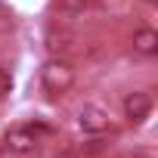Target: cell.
<instances>
[{
	"mask_svg": "<svg viewBox=\"0 0 158 158\" xmlns=\"http://www.w3.org/2000/svg\"><path fill=\"white\" fill-rule=\"evenodd\" d=\"M133 158H155V152H136Z\"/></svg>",
	"mask_w": 158,
	"mask_h": 158,
	"instance_id": "cell-9",
	"label": "cell"
},
{
	"mask_svg": "<svg viewBox=\"0 0 158 158\" xmlns=\"http://www.w3.org/2000/svg\"><path fill=\"white\" fill-rule=\"evenodd\" d=\"M10 90H13V74H10V68H0V99Z\"/></svg>",
	"mask_w": 158,
	"mask_h": 158,
	"instance_id": "cell-8",
	"label": "cell"
},
{
	"mask_svg": "<svg viewBox=\"0 0 158 158\" xmlns=\"http://www.w3.org/2000/svg\"><path fill=\"white\" fill-rule=\"evenodd\" d=\"M87 6H90V0H56L59 13H84Z\"/></svg>",
	"mask_w": 158,
	"mask_h": 158,
	"instance_id": "cell-7",
	"label": "cell"
},
{
	"mask_svg": "<svg viewBox=\"0 0 158 158\" xmlns=\"http://www.w3.org/2000/svg\"><path fill=\"white\" fill-rule=\"evenodd\" d=\"M37 143H40V136L34 133V127H10L3 133V149L13 155H31V152H37Z\"/></svg>",
	"mask_w": 158,
	"mask_h": 158,
	"instance_id": "cell-2",
	"label": "cell"
},
{
	"mask_svg": "<svg viewBox=\"0 0 158 158\" xmlns=\"http://www.w3.org/2000/svg\"><path fill=\"white\" fill-rule=\"evenodd\" d=\"M77 127L84 133H106L109 130V112L99 106H84L77 112Z\"/></svg>",
	"mask_w": 158,
	"mask_h": 158,
	"instance_id": "cell-4",
	"label": "cell"
},
{
	"mask_svg": "<svg viewBox=\"0 0 158 158\" xmlns=\"http://www.w3.org/2000/svg\"><path fill=\"white\" fill-rule=\"evenodd\" d=\"M121 112H124V118H127L130 124H143V121L152 115V96L143 93V90H133V93L124 96Z\"/></svg>",
	"mask_w": 158,
	"mask_h": 158,
	"instance_id": "cell-3",
	"label": "cell"
},
{
	"mask_svg": "<svg viewBox=\"0 0 158 158\" xmlns=\"http://www.w3.org/2000/svg\"><path fill=\"white\" fill-rule=\"evenodd\" d=\"M40 84H44V90L53 93V96L71 90V84H74V68H71V62L62 59V56L47 59L44 68H40Z\"/></svg>",
	"mask_w": 158,
	"mask_h": 158,
	"instance_id": "cell-1",
	"label": "cell"
},
{
	"mask_svg": "<svg viewBox=\"0 0 158 158\" xmlns=\"http://www.w3.org/2000/svg\"><path fill=\"white\" fill-rule=\"evenodd\" d=\"M0 158H6V152H3V149H0Z\"/></svg>",
	"mask_w": 158,
	"mask_h": 158,
	"instance_id": "cell-11",
	"label": "cell"
},
{
	"mask_svg": "<svg viewBox=\"0 0 158 158\" xmlns=\"http://www.w3.org/2000/svg\"><path fill=\"white\" fill-rule=\"evenodd\" d=\"M53 158H74V155H71V152H56Z\"/></svg>",
	"mask_w": 158,
	"mask_h": 158,
	"instance_id": "cell-10",
	"label": "cell"
},
{
	"mask_svg": "<svg viewBox=\"0 0 158 158\" xmlns=\"http://www.w3.org/2000/svg\"><path fill=\"white\" fill-rule=\"evenodd\" d=\"M47 50H50V53H65V50H71V37L50 31V34H47Z\"/></svg>",
	"mask_w": 158,
	"mask_h": 158,
	"instance_id": "cell-6",
	"label": "cell"
},
{
	"mask_svg": "<svg viewBox=\"0 0 158 158\" xmlns=\"http://www.w3.org/2000/svg\"><path fill=\"white\" fill-rule=\"evenodd\" d=\"M146 3H155V0H146Z\"/></svg>",
	"mask_w": 158,
	"mask_h": 158,
	"instance_id": "cell-12",
	"label": "cell"
},
{
	"mask_svg": "<svg viewBox=\"0 0 158 158\" xmlns=\"http://www.w3.org/2000/svg\"><path fill=\"white\" fill-rule=\"evenodd\" d=\"M130 44H133V53H139V56H155V53H158V31H152V28H136Z\"/></svg>",
	"mask_w": 158,
	"mask_h": 158,
	"instance_id": "cell-5",
	"label": "cell"
}]
</instances>
